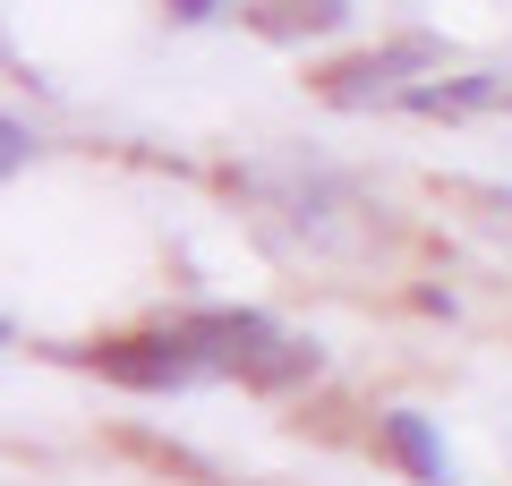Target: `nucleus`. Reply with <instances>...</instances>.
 <instances>
[{"label": "nucleus", "instance_id": "f257e3e1", "mask_svg": "<svg viewBox=\"0 0 512 486\" xmlns=\"http://www.w3.org/2000/svg\"><path fill=\"white\" fill-rule=\"evenodd\" d=\"M180 333L205 350V367H231L256 393H282V384L316 376V350L299 333H282L274 316H256V307H197V316H180Z\"/></svg>", "mask_w": 512, "mask_h": 486}, {"label": "nucleus", "instance_id": "f03ea898", "mask_svg": "<svg viewBox=\"0 0 512 486\" xmlns=\"http://www.w3.org/2000/svg\"><path fill=\"white\" fill-rule=\"evenodd\" d=\"M94 367H103L111 384H128V393H180V384L205 376V350L188 342L180 324H163V333H128V342H103L86 350Z\"/></svg>", "mask_w": 512, "mask_h": 486}, {"label": "nucleus", "instance_id": "7ed1b4c3", "mask_svg": "<svg viewBox=\"0 0 512 486\" xmlns=\"http://www.w3.org/2000/svg\"><path fill=\"white\" fill-rule=\"evenodd\" d=\"M410 69H436V43H384V52H367V60H342V69L316 77V94H325V103H384V94L419 86Z\"/></svg>", "mask_w": 512, "mask_h": 486}, {"label": "nucleus", "instance_id": "20e7f679", "mask_svg": "<svg viewBox=\"0 0 512 486\" xmlns=\"http://www.w3.org/2000/svg\"><path fill=\"white\" fill-rule=\"evenodd\" d=\"M376 452H384L393 469H410L419 486H453V461H444L436 427H427L419 410H384V418H376Z\"/></svg>", "mask_w": 512, "mask_h": 486}, {"label": "nucleus", "instance_id": "39448f33", "mask_svg": "<svg viewBox=\"0 0 512 486\" xmlns=\"http://www.w3.org/2000/svg\"><path fill=\"white\" fill-rule=\"evenodd\" d=\"M504 77H419V86L402 94L410 111H427V120H470V111H487V103H504Z\"/></svg>", "mask_w": 512, "mask_h": 486}, {"label": "nucleus", "instance_id": "423d86ee", "mask_svg": "<svg viewBox=\"0 0 512 486\" xmlns=\"http://www.w3.org/2000/svg\"><path fill=\"white\" fill-rule=\"evenodd\" d=\"M350 18V0H282L274 18H256L265 35H308V26H342Z\"/></svg>", "mask_w": 512, "mask_h": 486}, {"label": "nucleus", "instance_id": "0eeeda50", "mask_svg": "<svg viewBox=\"0 0 512 486\" xmlns=\"http://www.w3.org/2000/svg\"><path fill=\"white\" fill-rule=\"evenodd\" d=\"M214 9H222V0H171V18H188V26H197V18H214Z\"/></svg>", "mask_w": 512, "mask_h": 486}]
</instances>
